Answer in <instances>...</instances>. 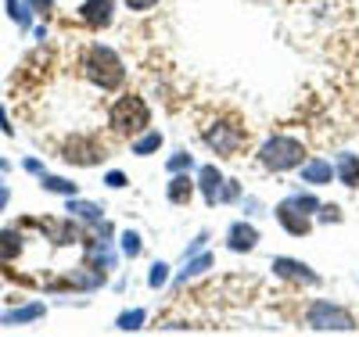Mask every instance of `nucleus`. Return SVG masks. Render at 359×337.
<instances>
[{
    "instance_id": "6ab92c4d",
    "label": "nucleus",
    "mask_w": 359,
    "mask_h": 337,
    "mask_svg": "<svg viewBox=\"0 0 359 337\" xmlns=\"http://www.w3.org/2000/svg\"><path fill=\"white\" fill-rule=\"evenodd\" d=\"M40 316H43V305L33 301V305H22V309L4 312V316H0V323H4V326H22V323H33V319H40Z\"/></svg>"
},
{
    "instance_id": "72a5a7b5",
    "label": "nucleus",
    "mask_w": 359,
    "mask_h": 337,
    "mask_svg": "<svg viewBox=\"0 0 359 337\" xmlns=\"http://www.w3.org/2000/svg\"><path fill=\"white\" fill-rule=\"evenodd\" d=\"M25 169H29V172H36V176H43V165H40L36 158H29V162H25Z\"/></svg>"
},
{
    "instance_id": "4468645a",
    "label": "nucleus",
    "mask_w": 359,
    "mask_h": 337,
    "mask_svg": "<svg viewBox=\"0 0 359 337\" xmlns=\"http://www.w3.org/2000/svg\"><path fill=\"white\" fill-rule=\"evenodd\" d=\"M334 179L341 183V187L355 191V187H359V155H352V151H341L338 162H334Z\"/></svg>"
},
{
    "instance_id": "a878e982",
    "label": "nucleus",
    "mask_w": 359,
    "mask_h": 337,
    "mask_svg": "<svg viewBox=\"0 0 359 337\" xmlns=\"http://www.w3.org/2000/svg\"><path fill=\"white\" fill-rule=\"evenodd\" d=\"M169 284V262H155L151 266V273H147V287H165Z\"/></svg>"
},
{
    "instance_id": "aec40b11",
    "label": "nucleus",
    "mask_w": 359,
    "mask_h": 337,
    "mask_svg": "<svg viewBox=\"0 0 359 337\" xmlns=\"http://www.w3.org/2000/svg\"><path fill=\"white\" fill-rule=\"evenodd\" d=\"M40 187H43L47 194H62V198H76V194H79V187H76L72 179H65V176H50V172L40 176Z\"/></svg>"
},
{
    "instance_id": "c85d7f7f",
    "label": "nucleus",
    "mask_w": 359,
    "mask_h": 337,
    "mask_svg": "<svg viewBox=\"0 0 359 337\" xmlns=\"http://www.w3.org/2000/svg\"><path fill=\"white\" fill-rule=\"evenodd\" d=\"M104 183H108L111 191H123V187H126V176H123V172H108V176H104Z\"/></svg>"
},
{
    "instance_id": "423d86ee",
    "label": "nucleus",
    "mask_w": 359,
    "mask_h": 337,
    "mask_svg": "<svg viewBox=\"0 0 359 337\" xmlns=\"http://www.w3.org/2000/svg\"><path fill=\"white\" fill-rule=\"evenodd\" d=\"M201 140H205L208 151H216V155H223V158H233L237 151L248 144V130L237 126L233 118H216V122H208V126H205Z\"/></svg>"
},
{
    "instance_id": "9b49d317",
    "label": "nucleus",
    "mask_w": 359,
    "mask_h": 337,
    "mask_svg": "<svg viewBox=\"0 0 359 337\" xmlns=\"http://www.w3.org/2000/svg\"><path fill=\"white\" fill-rule=\"evenodd\" d=\"M76 15L90 29H104L115 18V0H83V4L76 8Z\"/></svg>"
},
{
    "instance_id": "2eb2a0df",
    "label": "nucleus",
    "mask_w": 359,
    "mask_h": 337,
    "mask_svg": "<svg viewBox=\"0 0 359 337\" xmlns=\"http://www.w3.org/2000/svg\"><path fill=\"white\" fill-rule=\"evenodd\" d=\"M194 191H198V179H191L187 172H172L169 187H165V198H169L172 205H191Z\"/></svg>"
},
{
    "instance_id": "cd10ccee",
    "label": "nucleus",
    "mask_w": 359,
    "mask_h": 337,
    "mask_svg": "<svg viewBox=\"0 0 359 337\" xmlns=\"http://www.w3.org/2000/svg\"><path fill=\"white\" fill-rule=\"evenodd\" d=\"M123 4L130 8V11H137V15H144V11H151L158 0H123Z\"/></svg>"
},
{
    "instance_id": "6e6552de",
    "label": "nucleus",
    "mask_w": 359,
    "mask_h": 337,
    "mask_svg": "<svg viewBox=\"0 0 359 337\" xmlns=\"http://www.w3.org/2000/svg\"><path fill=\"white\" fill-rule=\"evenodd\" d=\"M62 158L69 165H97L104 158V144L97 137H72L62 144Z\"/></svg>"
},
{
    "instance_id": "f8f14e48",
    "label": "nucleus",
    "mask_w": 359,
    "mask_h": 337,
    "mask_svg": "<svg viewBox=\"0 0 359 337\" xmlns=\"http://www.w3.org/2000/svg\"><path fill=\"white\" fill-rule=\"evenodd\" d=\"M226 248L237 252V255L255 252V248H259V230H255L252 223H245V219L230 223V230H226Z\"/></svg>"
},
{
    "instance_id": "412c9836",
    "label": "nucleus",
    "mask_w": 359,
    "mask_h": 337,
    "mask_svg": "<svg viewBox=\"0 0 359 337\" xmlns=\"http://www.w3.org/2000/svg\"><path fill=\"white\" fill-rule=\"evenodd\" d=\"M205 269H212V255H205V252H198V255H191V259H187V266H184V269H180V277H176V284H187V280L201 277Z\"/></svg>"
},
{
    "instance_id": "ddd939ff",
    "label": "nucleus",
    "mask_w": 359,
    "mask_h": 337,
    "mask_svg": "<svg viewBox=\"0 0 359 337\" xmlns=\"http://www.w3.org/2000/svg\"><path fill=\"white\" fill-rule=\"evenodd\" d=\"M298 176H302L306 187H327V183L334 179V165L327 158H306L298 165Z\"/></svg>"
},
{
    "instance_id": "20e7f679",
    "label": "nucleus",
    "mask_w": 359,
    "mask_h": 337,
    "mask_svg": "<svg viewBox=\"0 0 359 337\" xmlns=\"http://www.w3.org/2000/svg\"><path fill=\"white\" fill-rule=\"evenodd\" d=\"M306 326L316 330V333H352V330H359V326H355V316L345 309V305L327 301V298L309 301V309H306Z\"/></svg>"
},
{
    "instance_id": "f3484780",
    "label": "nucleus",
    "mask_w": 359,
    "mask_h": 337,
    "mask_svg": "<svg viewBox=\"0 0 359 337\" xmlns=\"http://www.w3.org/2000/svg\"><path fill=\"white\" fill-rule=\"evenodd\" d=\"M69 216H72V219H83V223H101V219H104V208L94 205V201L69 198Z\"/></svg>"
},
{
    "instance_id": "b1692460",
    "label": "nucleus",
    "mask_w": 359,
    "mask_h": 337,
    "mask_svg": "<svg viewBox=\"0 0 359 337\" xmlns=\"http://www.w3.org/2000/svg\"><path fill=\"white\" fill-rule=\"evenodd\" d=\"M8 15L15 18V25H29V22H33V8H29L25 4V0H8Z\"/></svg>"
},
{
    "instance_id": "a211bd4d",
    "label": "nucleus",
    "mask_w": 359,
    "mask_h": 337,
    "mask_svg": "<svg viewBox=\"0 0 359 337\" xmlns=\"http://www.w3.org/2000/svg\"><path fill=\"white\" fill-rule=\"evenodd\" d=\"M165 137L158 130H144L140 137H133V155L137 158H147V155H155V151H162Z\"/></svg>"
},
{
    "instance_id": "f03ea898",
    "label": "nucleus",
    "mask_w": 359,
    "mask_h": 337,
    "mask_svg": "<svg viewBox=\"0 0 359 337\" xmlns=\"http://www.w3.org/2000/svg\"><path fill=\"white\" fill-rule=\"evenodd\" d=\"M306 162V144L298 137H287V133H273L266 137L262 147H259V165L266 172H291Z\"/></svg>"
},
{
    "instance_id": "c756f323",
    "label": "nucleus",
    "mask_w": 359,
    "mask_h": 337,
    "mask_svg": "<svg viewBox=\"0 0 359 337\" xmlns=\"http://www.w3.org/2000/svg\"><path fill=\"white\" fill-rule=\"evenodd\" d=\"M205 240H208V233H198V237H194V240H191V248H187V252H184V259H191V255H198V252H201V248H205Z\"/></svg>"
},
{
    "instance_id": "1a4fd4ad",
    "label": "nucleus",
    "mask_w": 359,
    "mask_h": 337,
    "mask_svg": "<svg viewBox=\"0 0 359 337\" xmlns=\"http://www.w3.org/2000/svg\"><path fill=\"white\" fill-rule=\"evenodd\" d=\"M269 269H273V277H280V280H287V284H298V287H316V284H320V273H313V266L302 262V259L280 255V259L269 262Z\"/></svg>"
},
{
    "instance_id": "f257e3e1",
    "label": "nucleus",
    "mask_w": 359,
    "mask_h": 337,
    "mask_svg": "<svg viewBox=\"0 0 359 337\" xmlns=\"http://www.w3.org/2000/svg\"><path fill=\"white\" fill-rule=\"evenodd\" d=\"M79 69H83V76L94 83L97 90H118V86H123V79H126L123 57H118L108 43H90L83 50Z\"/></svg>"
},
{
    "instance_id": "473e14b6",
    "label": "nucleus",
    "mask_w": 359,
    "mask_h": 337,
    "mask_svg": "<svg viewBox=\"0 0 359 337\" xmlns=\"http://www.w3.org/2000/svg\"><path fill=\"white\" fill-rule=\"evenodd\" d=\"M0 130H4L8 137L15 133V130H11V122H8V111H4V108H0Z\"/></svg>"
},
{
    "instance_id": "5701e85b",
    "label": "nucleus",
    "mask_w": 359,
    "mask_h": 337,
    "mask_svg": "<svg viewBox=\"0 0 359 337\" xmlns=\"http://www.w3.org/2000/svg\"><path fill=\"white\" fill-rule=\"evenodd\" d=\"M144 319H147V312H144V309H130V312H123V316L115 319V326L130 333V330H140V326H144Z\"/></svg>"
},
{
    "instance_id": "0eeeda50",
    "label": "nucleus",
    "mask_w": 359,
    "mask_h": 337,
    "mask_svg": "<svg viewBox=\"0 0 359 337\" xmlns=\"http://www.w3.org/2000/svg\"><path fill=\"white\" fill-rule=\"evenodd\" d=\"M198 191L205 198L208 208L216 205H226V201H237L241 198V187H237V179H226L216 165H201L198 169Z\"/></svg>"
},
{
    "instance_id": "393cba45",
    "label": "nucleus",
    "mask_w": 359,
    "mask_h": 337,
    "mask_svg": "<svg viewBox=\"0 0 359 337\" xmlns=\"http://www.w3.org/2000/svg\"><path fill=\"white\" fill-rule=\"evenodd\" d=\"M191 169H194V155H191V151H172L169 172H191Z\"/></svg>"
},
{
    "instance_id": "7ed1b4c3",
    "label": "nucleus",
    "mask_w": 359,
    "mask_h": 337,
    "mask_svg": "<svg viewBox=\"0 0 359 337\" xmlns=\"http://www.w3.org/2000/svg\"><path fill=\"white\" fill-rule=\"evenodd\" d=\"M108 126L118 137H140L147 126H151V108H147V101L140 94H126V97H118L111 104Z\"/></svg>"
},
{
    "instance_id": "dca6fc26",
    "label": "nucleus",
    "mask_w": 359,
    "mask_h": 337,
    "mask_svg": "<svg viewBox=\"0 0 359 337\" xmlns=\"http://www.w3.org/2000/svg\"><path fill=\"white\" fill-rule=\"evenodd\" d=\"M22 255V233L15 230V226H8V230H0V266H8V262H15Z\"/></svg>"
},
{
    "instance_id": "39448f33",
    "label": "nucleus",
    "mask_w": 359,
    "mask_h": 337,
    "mask_svg": "<svg viewBox=\"0 0 359 337\" xmlns=\"http://www.w3.org/2000/svg\"><path fill=\"white\" fill-rule=\"evenodd\" d=\"M316 208H320V201H316L313 194H291V198H284V201L273 208V216H277V223H280L291 237H306V233L313 230Z\"/></svg>"
},
{
    "instance_id": "2f4dec72",
    "label": "nucleus",
    "mask_w": 359,
    "mask_h": 337,
    "mask_svg": "<svg viewBox=\"0 0 359 337\" xmlns=\"http://www.w3.org/2000/svg\"><path fill=\"white\" fill-rule=\"evenodd\" d=\"M8 201H11V191H8V183H4V179H0V212H4V208H8Z\"/></svg>"
},
{
    "instance_id": "bb28decb",
    "label": "nucleus",
    "mask_w": 359,
    "mask_h": 337,
    "mask_svg": "<svg viewBox=\"0 0 359 337\" xmlns=\"http://www.w3.org/2000/svg\"><path fill=\"white\" fill-rule=\"evenodd\" d=\"M316 219L320 223H341V208L338 205H320L316 208Z\"/></svg>"
},
{
    "instance_id": "7c9ffc66",
    "label": "nucleus",
    "mask_w": 359,
    "mask_h": 337,
    "mask_svg": "<svg viewBox=\"0 0 359 337\" xmlns=\"http://www.w3.org/2000/svg\"><path fill=\"white\" fill-rule=\"evenodd\" d=\"M29 8H33V11H40V15H47V11L54 8V0H29Z\"/></svg>"
},
{
    "instance_id": "4be33fe9",
    "label": "nucleus",
    "mask_w": 359,
    "mask_h": 337,
    "mask_svg": "<svg viewBox=\"0 0 359 337\" xmlns=\"http://www.w3.org/2000/svg\"><path fill=\"white\" fill-rule=\"evenodd\" d=\"M118 248H123L126 259H137V255L144 252V237H140L137 230H126L123 237H118Z\"/></svg>"
},
{
    "instance_id": "9d476101",
    "label": "nucleus",
    "mask_w": 359,
    "mask_h": 337,
    "mask_svg": "<svg viewBox=\"0 0 359 337\" xmlns=\"http://www.w3.org/2000/svg\"><path fill=\"white\" fill-rule=\"evenodd\" d=\"M43 233H50V240L57 244V248H72V244H83L86 237H83V230L72 223V216L69 219H33Z\"/></svg>"
}]
</instances>
